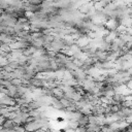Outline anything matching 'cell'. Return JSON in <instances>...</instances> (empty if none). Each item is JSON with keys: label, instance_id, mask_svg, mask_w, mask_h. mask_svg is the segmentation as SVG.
<instances>
[{"label": "cell", "instance_id": "obj_1", "mask_svg": "<svg viewBox=\"0 0 132 132\" xmlns=\"http://www.w3.org/2000/svg\"><path fill=\"white\" fill-rule=\"evenodd\" d=\"M24 129L27 132H36L38 129H40V125L36 120H34L32 122L26 123V125L24 126Z\"/></svg>", "mask_w": 132, "mask_h": 132}, {"label": "cell", "instance_id": "obj_2", "mask_svg": "<svg viewBox=\"0 0 132 132\" xmlns=\"http://www.w3.org/2000/svg\"><path fill=\"white\" fill-rule=\"evenodd\" d=\"M16 125H18V124H15L12 120H10V119H5V121H4L3 124H2V128H3V129H13Z\"/></svg>", "mask_w": 132, "mask_h": 132}, {"label": "cell", "instance_id": "obj_3", "mask_svg": "<svg viewBox=\"0 0 132 132\" xmlns=\"http://www.w3.org/2000/svg\"><path fill=\"white\" fill-rule=\"evenodd\" d=\"M64 132H75V130L74 129H71V128H66L64 130Z\"/></svg>", "mask_w": 132, "mask_h": 132}]
</instances>
